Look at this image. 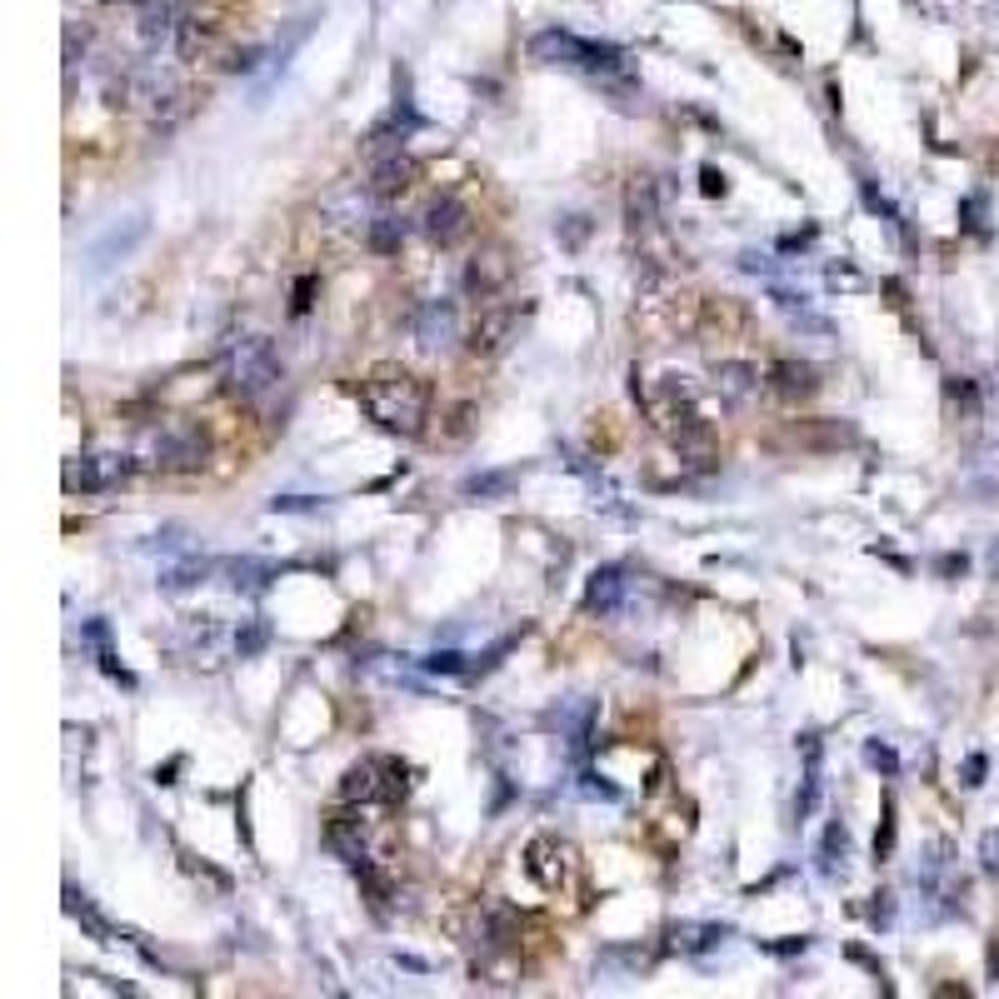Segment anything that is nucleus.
<instances>
[{
    "label": "nucleus",
    "mask_w": 999,
    "mask_h": 999,
    "mask_svg": "<svg viewBox=\"0 0 999 999\" xmlns=\"http://www.w3.org/2000/svg\"><path fill=\"white\" fill-rule=\"evenodd\" d=\"M360 405H365V415L381 430L415 440L425 430V420H430V385L405 365H375L360 381Z\"/></svg>",
    "instance_id": "obj_1"
},
{
    "label": "nucleus",
    "mask_w": 999,
    "mask_h": 999,
    "mask_svg": "<svg viewBox=\"0 0 999 999\" xmlns=\"http://www.w3.org/2000/svg\"><path fill=\"white\" fill-rule=\"evenodd\" d=\"M770 391L780 395V400L800 405V400H810V395L820 391V375H815V365H800V360H775V365H770Z\"/></svg>",
    "instance_id": "obj_13"
},
{
    "label": "nucleus",
    "mask_w": 999,
    "mask_h": 999,
    "mask_svg": "<svg viewBox=\"0 0 999 999\" xmlns=\"http://www.w3.org/2000/svg\"><path fill=\"white\" fill-rule=\"evenodd\" d=\"M511 490H515V470H485V475L465 480V495H480V500H500Z\"/></svg>",
    "instance_id": "obj_26"
},
{
    "label": "nucleus",
    "mask_w": 999,
    "mask_h": 999,
    "mask_svg": "<svg viewBox=\"0 0 999 999\" xmlns=\"http://www.w3.org/2000/svg\"><path fill=\"white\" fill-rule=\"evenodd\" d=\"M670 940H674L680 955H710V949H720L729 940V930L725 924H680Z\"/></svg>",
    "instance_id": "obj_23"
},
{
    "label": "nucleus",
    "mask_w": 999,
    "mask_h": 999,
    "mask_svg": "<svg viewBox=\"0 0 999 999\" xmlns=\"http://www.w3.org/2000/svg\"><path fill=\"white\" fill-rule=\"evenodd\" d=\"M979 869H985L989 880H999V830L979 835Z\"/></svg>",
    "instance_id": "obj_30"
},
{
    "label": "nucleus",
    "mask_w": 999,
    "mask_h": 999,
    "mask_svg": "<svg viewBox=\"0 0 999 999\" xmlns=\"http://www.w3.org/2000/svg\"><path fill=\"white\" fill-rule=\"evenodd\" d=\"M815 865H820L825 880H845V875H849V830H845V820H835V825L825 830V839H820V849H815Z\"/></svg>",
    "instance_id": "obj_20"
},
{
    "label": "nucleus",
    "mask_w": 999,
    "mask_h": 999,
    "mask_svg": "<svg viewBox=\"0 0 999 999\" xmlns=\"http://www.w3.org/2000/svg\"><path fill=\"white\" fill-rule=\"evenodd\" d=\"M415 185V161L410 155H385L381 165H375V180H370V196L375 200H395V196H405V190H410Z\"/></svg>",
    "instance_id": "obj_17"
},
{
    "label": "nucleus",
    "mask_w": 999,
    "mask_h": 999,
    "mask_svg": "<svg viewBox=\"0 0 999 999\" xmlns=\"http://www.w3.org/2000/svg\"><path fill=\"white\" fill-rule=\"evenodd\" d=\"M310 290H316V281H300V285H295V316H300L305 305H310Z\"/></svg>",
    "instance_id": "obj_36"
},
{
    "label": "nucleus",
    "mask_w": 999,
    "mask_h": 999,
    "mask_svg": "<svg viewBox=\"0 0 999 999\" xmlns=\"http://www.w3.org/2000/svg\"><path fill=\"white\" fill-rule=\"evenodd\" d=\"M405 790H410V765L395 755H365L340 780V800L350 804H395L405 800Z\"/></svg>",
    "instance_id": "obj_5"
},
{
    "label": "nucleus",
    "mask_w": 999,
    "mask_h": 999,
    "mask_svg": "<svg viewBox=\"0 0 999 999\" xmlns=\"http://www.w3.org/2000/svg\"><path fill=\"white\" fill-rule=\"evenodd\" d=\"M265 640H271V630H265L261 619H255V625L235 630V655H240V660H250V655H261V650H265Z\"/></svg>",
    "instance_id": "obj_29"
},
{
    "label": "nucleus",
    "mask_w": 999,
    "mask_h": 999,
    "mask_svg": "<svg viewBox=\"0 0 999 999\" xmlns=\"http://www.w3.org/2000/svg\"><path fill=\"white\" fill-rule=\"evenodd\" d=\"M141 235H145V220H141V216H135V220H125V230H120V226H110L106 235H100L96 245H90V265H96V271L116 265L120 255H131V250H135V240H141Z\"/></svg>",
    "instance_id": "obj_16"
},
{
    "label": "nucleus",
    "mask_w": 999,
    "mask_h": 999,
    "mask_svg": "<svg viewBox=\"0 0 999 999\" xmlns=\"http://www.w3.org/2000/svg\"><path fill=\"white\" fill-rule=\"evenodd\" d=\"M505 281H511V261H505V255H485V261L475 255V265L465 271V290L480 295V300H485V295H495Z\"/></svg>",
    "instance_id": "obj_22"
},
{
    "label": "nucleus",
    "mask_w": 999,
    "mask_h": 999,
    "mask_svg": "<svg viewBox=\"0 0 999 999\" xmlns=\"http://www.w3.org/2000/svg\"><path fill=\"white\" fill-rule=\"evenodd\" d=\"M220 575H226V585L230 590H240V595H261V590H271V580L281 575V570L271 566V560H226L220 566Z\"/></svg>",
    "instance_id": "obj_18"
},
{
    "label": "nucleus",
    "mask_w": 999,
    "mask_h": 999,
    "mask_svg": "<svg viewBox=\"0 0 999 999\" xmlns=\"http://www.w3.org/2000/svg\"><path fill=\"white\" fill-rule=\"evenodd\" d=\"M420 230H425V240H435V245H455V240H465V230H470L465 200H460V196H435L430 206H425V216H420Z\"/></svg>",
    "instance_id": "obj_11"
},
{
    "label": "nucleus",
    "mask_w": 999,
    "mask_h": 999,
    "mask_svg": "<svg viewBox=\"0 0 999 999\" xmlns=\"http://www.w3.org/2000/svg\"><path fill=\"white\" fill-rule=\"evenodd\" d=\"M625 595H630V580H625V570L605 566V570H595V575H590L585 610H590V615H615V610L625 605Z\"/></svg>",
    "instance_id": "obj_14"
},
{
    "label": "nucleus",
    "mask_w": 999,
    "mask_h": 999,
    "mask_svg": "<svg viewBox=\"0 0 999 999\" xmlns=\"http://www.w3.org/2000/svg\"><path fill=\"white\" fill-rule=\"evenodd\" d=\"M804 784H800V800H794V820H810L820 804V790H825V749H820L815 735H804Z\"/></svg>",
    "instance_id": "obj_15"
},
{
    "label": "nucleus",
    "mask_w": 999,
    "mask_h": 999,
    "mask_svg": "<svg viewBox=\"0 0 999 999\" xmlns=\"http://www.w3.org/2000/svg\"><path fill=\"white\" fill-rule=\"evenodd\" d=\"M530 55L545 61V66H570V70H585L590 80L600 86H615V90H630L635 76H630V61L619 45H605V41H585L575 31H540L530 35Z\"/></svg>",
    "instance_id": "obj_2"
},
{
    "label": "nucleus",
    "mask_w": 999,
    "mask_h": 999,
    "mask_svg": "<svg viewBox=\"0 0 999 999\" xmlns=\"http://www.w3.org/2000/svg\"><path fill=\"white\" fill-rule=\"evenodd\" d=\"M965 784H985V755H969L965 760Z\"/></svg>",
    "instance_id": "obj_35"
},
{
    "label": "nucleus",
    "mask_w": 999,
    "mask_h": 999,
    "mask_svg": "<svg viewBox=\"0 0 999 999\" xmlns=\"http://www.w3.org/2000/svg\"><path fill=\"white\" fill-rule=\"evenodd\" d=\"M914 880H920L924 900L940 904V914H955L959 900H965V875H959L955 859H949V845H934L930 859L920 865V875H914Z\"/></svg>",
    "instance_id": "obj_9"
},
{
    "label": "nucleus",
    "mask_w": 999,
    "mask_h": 999,
    "mask_svg": "<svg viewBox=\"0 0 999 999\" xmlns=\"http://www.w3.org/2000/svg\"><path fill=\"white\" fill-rule=\"evenodd\" d=\"M715 391L725 395L729 405H745L760 395V370L755 365H739V360H725V365L715 370Z\"/></svg>",
    "instance_id": "obj_19"
},
{
    "label": "nucleus",
    "mask_w": 999,
    "mask_h": 999,
    "mask_svg": "<svg viewBox=\"0 0 999 999\" xmlns=\"http://www.w3.org/2000/svg\"><path fill=\"white\" fill-rule=\"evenodd\" d=\"M410 330H415V345H420V350H446L450 340H455V330H460L455 305H450V300H425L420 310H415Z\"/></svg>",
    "instance_id": "obj_12"
},
{
    "label": "nucleus",
    "mask_w": 999,
    "mask_h": 999,
    "mask_svg": "<svg viewBox=\"0 0 999 999\" xmlns=\"http://www.w3.org/2000/svg\"><path fill=\"white\" fill-rule=\"evenodd\" d=\"M525 869H530V880L540 885L545 894H566L580 875V855H575V845H566L560 835H535L530 849H525Z\"/></svg>",
    "instance_id": "obj_7"
},
{
    "label": "nucleus",
    "mask_w": 999,
    "mask_h": 999,
    "mask_svg": "<svg viewBox=\"0 0 999 999\" xmlns=\"http://www.w3.org/2000/svg\"><path fill=\"white\" fill-rule=\"evenodd\" d=\"M135 460L131 455H116V450H106V455H76L66 460V490L70 495H100V490L120 485V480L131 475Z\"/></svg>",
    "instance_id": "obj_8"
},
{
    "label": "nucleus",
    "mask_w": 999,
    "mask_h": 999,
    "mask_svg": "<svg viewBox=\"0 0 999 999\" xmlns=\"http://www.w3.org/2000/svg\"><path fill=\"white\" fill-rule=\"evenodd\" d=\"M700 190H705V196H725V175H720L715 165H705V171H700Z\"/></svg>",
    "instance_id": "obj_34"
},
{
    "label": "nucleus",
    "mask_w": 999,
    "mask_h": 999,
    "mask_svg": "<svg viewBox=\"0 0 999 999\" xmlns=\"http://www.w3.org/2000/svg\"><path fill=\"white\" fill-rule=\"evenodd\" d=\"M890 900H894V894H885V890L875 894V904H869V924H890V914H894Z\"/></svg>",
    "instance_id": "obj_33"
},
{
    "label": "nucleus",
    "mask_w": 999,
    "mask_h": 999,
    "mask_svg": "<svg viewBox=\"0 0 999 999\" xmlns=\"http://www.w3.org/2000/svg\"><path fill=\"white\" fill-rule=\"evenodd\" d=\"M425 670H435V674H470L475 665H470V655H460V650H435V655H425Z\"/></svg>",
    "instance_id": "obj_28"
},
{
    "label": "nucleus",
    "mask_w": 999,
    "mask_h": 999,
    "mask_svg": "<svg viewBox=\"0 0 999 999\" xmlns=\"http://www.w3.org/2000/svg\"><path fill=\"white\" fill-rule=\"evenodd\" d=\"M520 320H525L520 305H495V310H485L475 320V330H470V350L475 355H500V350L520 336Z\"/></svg>",
    "instance_id": "obj_10"
},
{
    "label": "nucleus",
    "mask_w": 999,
    "mask_h": 999,
    "mask_svg": "<svg viewBox=\"0 0 999 999\" xmlns=\"http://www.w3.org/2000/svg\"><path fill=\"white\" fill-rule=\"evenodd\" d=\"M890 849H894V800H885V825H880V835H875V859H890Z\"/></svg>",
    "instance_id": "obj_31"
},
{
    "label": "nucleus",
    "mask_w": 999,
    "mask_h": 999,
    "mask_svg": "<svg viewBox=\"0 0 999 999\" xmlns=\"http://www.w3.org/2000/svg\"><path fill=\"white\" fill-rule=\"evenodd\" d=\"M220 381H226L230 400H265V395L281 385V355L265 336H245L226 350V365H220Z\"/></svg>",
    "instance_id": "obj_4"
},
{
    "label": "nucleus",
    "mask_w": 999,
    "mask_h": 999,
    "mask_svg": "<svg viewBox=\"0 0 999 999\" xmlns=\"http://www.w3.org/2000/svg\"><path fill=\"white\" fill-rule=\"evenodd\" d=\"M210 560H185V566H171L161 575V590H185V585H196V580H206L210 575Z\"/></svg>",
    "instance_id": "obj_27"
},
{
    "label": "nucleus",
    "mask_w": 999,
    "mask_h": 999,
    "mask_svg": "<svg viewBox=\"0 0 999 999\" xmlns=\"http://www.w3.org/2000/svg\"><path fill=\"white\" fill-rule=\"evenodd\" d=\"M66 914H70V920H80V924H86V934H90V940H100V945H120V930H116V924H106V920H100V914H96V904H90L80 890H66Z\"/></svg>",
    "instance_id": "obj_24"
},
{
    "label": "nucleus",
    "mask_w": 999,
    "mask_h": 999,
    "mask_svg": "<svg viewBox=\"0 0 999 999\" xmlns=\"http://www.w3.org/2000/svg\"><path fill=\"white\" fill-rule=\"evenodd\" d=\"M655 420L670 430V440L684 450V455H700V450H710V420H705V410L695 405V391L684 381H665L660 385V395H655Z\"/></svg>",
    "instance_id": "obj_6"
},
{
    "label": "nucleus",
    "mask_w": 999,
    "mask_h": 999,
    "mask_svg": "<svg viewBox=\"0 0 999 999\" xmlns=\"http://www.w3.org/2000/svg\"><path fill=\"white\" fill-rule=\"evenodd\" d=\"M865 760H869V765H880L885 775H894V770H900V760H894V749H890V745H880V739H869V745H865Z\"/></svg>",
    "instance_id": "obj_32"
},
{
    "label": "nucleus",
    "mask_w": 999,
    "mask_h": 999,
    "mask_svg": "<svg viewBox=\"0 0 999 999\" xmlns=\"http://www.w3.org/2000/svg\"><path fill=\"white\" fill-rule=\"evenodd\" d=\"M989 566H995V575H999V540H995V550H989Z\"/></svg>",
    "instance_id": "obj_38"
},
{
    "label": "nucleus",
    "mask_w": 999,
    "mask_h": 999,
    "mask_svg": "<svg viewBox=\"0 0 999 999\" xmlns=\"http://www.w3.org/2000/svg\"><path fill=\"white\" fill-rule=\"evenodd\" d=\"M80 640H86L90 650H96L100 670H106L110 680H120V684H135V674H131V670H125V665L116 660V650H110V625H106V619H86V625H80Z\"/></svg>",
    "instance_id": "obj_21"
},
{
    "label": "nucleus",
    "mask_w": 999,
    "mask_h": 999,
    "mask_svg": "<svg viewBox=\"0 0 999 999\" xmlns=\"http://www.w3.org/2000/svg\"><path fill=\"white\" fill-rule=\"evenodd\" d=\"M989 975L999 979V940H995V945H989Z\"/></svg>",
    "instance_id": "obj_37"
},
{
    "label": "nucleus",
    "mask_w": 999,
    "mask_h": 999,
    "mask_svg": "<svg viewBox=\"0 0 999 999\" xmlns=\"http://www.w3.org/2000/svg\"><path fill=\"white\" fill-rule=\"evenodd\" d=\"M365 230H370V245L381 250V255H391V250L405 245V220L400 216H375Z\"/></svg>",
    "instance_id": "obj_25"
},
{
    "label": "nucleus",
    "mask_w": 999,
    "mask_h": 999,
    "mask_svg": "<svg viewBox=\"0 0 999 999\" xmlns=\"http://www.w3.org/2000/svg\"><path fill=\"white\" fill-rule=\"evenodd\" d=\"M206 455H210V435L196 420H185V415L155 420L135 440V465L165 470V475H190V470L206 465Z\"/></svg>",
    "instance_id": "obj_3"
}]
</instances>
